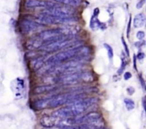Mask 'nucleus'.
Listing matches in <instances>:
<instances>
[{"label":"nucleus","instance_id":"obj_5","mask_svg":"<svg viewBox=\"0 0 146 129\" xmlns=\"http://www.w3.org/2000/svg\"><path fill=\"white\" fill-rule=\"evenodd\" d=\"M46 13L60 18L73 17L75 14V10L72 7L64 5V4H56L51 8L48 9Z\"/></svg>","mask_w":146,"mask_h":129},{"label":"nucleus","instance_id":"obj_17","mask_svg":"<svg viewBox=\"0 0 146 129\" xmlns=\"http://www.w3.org/2000/svg\"><path fill=\"white\" fill-rule=\"evenodd\" d=\"M55 2L69 6V7H78L81 5L83 0H54Z\"/></svg>","mask_w":146,"mask_h":129},{"label":"nucleus","instance_id":"obj_4","mask_svg":"<svg viewBox=\"0 0 146 129\" xmlns=\"http://www.w3.org/2000/svg\"><path fill=\"white\" fill-rule=\"evenodd\" d=\"M76 42L73 40L72 37H68V38L61 39L57 40L54 42L50 43V44L43 45L39 49L47 53L56 52V51H60V50L64 49L71 48V46L75 47L76 46Z\"/></svg>","mask_w":146,"mask_h":129},{"label":"nucleus","instance_id":"obj_6","mask_svg":"<svg viewBox=\"0 0 146 129\" xmlns=\"http://www.w3.org/2000/svg\"><path fill=\"white\" fill-rule=\"evenodd\" d=\"M37 38L41 41L43 46L54 42L57 40L61 39L68 38V37L63 36L59 29H48L41 31V33H39Z\"/></svg>","mask_w":146,"mask_h":129},{"label":"nucleus","instance_id":"obj_19","mask_svg":"<svg viewBox=\"0 0 146 129\" xmlns=\"http://www.w3.org/2000/svg\"><path fill=\"white\" fill-rule=\"evenodd\" d=\"M124 104H125V107H126L128 111H131V110L135 108V102L131 98H125L124 99Z\"/></svg>","mask_w":146,"mask_h":129},{"label":"nucleus","instance_id":"obj_7","mask_svg":"<svg viewBox=\"0 0 146 129\" xmlns=\"http://www.w3.org/2000/svg\"><path fill=\"white\" fill-rule=\"evenodd\" d=\"M101 118V114L98 112H90L84 116H76L74 118H68V124L70 125H78L96 121Z\"/></svg>","mask_w":146,"mask_h":129},{"label":"nucleus","instance_id":"obj_21","mask_svg":"<svg viewBox=\"0 0 146 129\" xmlns=\"http://www.w3.org/2000/svg\"><path fill=\"white\" fill-rule=\"evenodd\" d=\"M126 64H127L126 59L125 58V57H124V58H123V57H122V59H121V67H120V68H119V71H118V74H119V75H121V74L123 73V70L125 69Z\"/></svg>","mask_w":146,"mask_h":129},{"label":"nucleus","instance_id":"obj_29","mask_svg":"<svg viewBox=\"0 0 146 129\" xmlns=\"http://www.w3.org/2000/svg\"><path fill=\"white\" fill-rule=\"evenodd\" d=\"M43 129H62L61 128V125H57L55 126L52 127H48V128H44Z\"/></svg>","mask_w":146,"mask_h":129},{"label":"nucleus","instance_id":"obj_30","mask_svg":"<svg viewBox=\"0 0 146 129\" xmlns=\"http://www.w3.org/2000/svg\"><path fill=\"white\" fill-rule=\"evenodd\" d=\"M133 64H134V68H135V70H137V66H136V57H135V55L133 56Z\"/></svg>","mask_w":146,"mask_h":129},{"label":"nucleus","instance_id":"obj_27","mask_svg":"<svg viewBox=\"0 0 146 129\" xmlns=\"http://www.w3.org/2000/svg\"><path fill=\"white\" fill-rule=\"evenodd\" d=\"M131 17H130L129 21H128V27H127V37H128V38L129 37V33H130V31H131Z\"/></svg>","mask_w":146,"mask_h":129},{"label":"nucleus","instance_id":"obj_9","mask_svg":"<svg viewBox=\"0 0 146 129\" xmlns=\"http://www.w3.org/2000/svg\"><path fill=\"white\" fill-rule=\"evenodd\" d=\"M42 28V25L34 20L29 19H24L20 21V29L24 34L34 32Z\"/></svg>","mask_w":146,"mask_h":129},{"label":"nucleus","instance_id":"obj_16","mask_svg":"<svg viewBox=\"0 0 146 129\" xmlns=\"http://www.w3.org/2000/svg\"><path fill=\"white\" fill-rule=\"evenodd\" d=\"M42 57H38V58H33L30 62V67L31 69L34 70H38L42 66L44 65V61L42 59Z\"/></svg>","mask_w":146,"mask_h":129},{"label":"nucleus","instance_id":"obj_23","mask_svg":"<svg viewBox=\"0 0 146 129\" xmlns=\"http://www.w3.org/2000/svg\"><path fill=\"white\" fill-rule=\"evenodd\" d=\"M121 40H122V43H123V45L124 46V49H125V53H126V54L128 56H129V54H130V51L129 49H128V45H127L126 42H125V39H124L123 37H122L121 38Z\"/></svg>","mask_w":146,"mask_h":129},{"label":"nucleus","instance_id":"obj_14","mask_svg":"<svg viewBox=\"0 0 146 129\" xmlns=\"http://www.w3.org/2000/svg\"><path fill=\"white\" fill-rule=\"evenodd\" d=\"M145 16L143 13H139L133 19V26L135 28H141L145 25Z\"/></svg>","mask_w":146,"mask_h":129},{"label":"nucleus","instance_id":"obj_28","mask_svg":"<svg viewBox=\"0 0 146 129\" xmlns=\"http://www.w3.org/2000/svg\"><path fill=\"white\" fill-rule=\"evenodd\" d=\"M127 92H128V94H129V95H133V93L135 92V89H134L132 86H129L127 88Z\"/></svg>","mask_w":146,"mask_h":129},{"label":"nucleus","instance_id":"obj_31","mask_svg":"<svg viewBox=\"0 0 146 129\" xmlns=\"http://www.w3.org/2000/svg\"><path fill=\"white\" fill-rule=\"evenodd\" d=\"M140 80H141V82H142L143 84V88H145V81H144L143 78H142V76H140Z\"/></svg>","mask_w":146,"mask_h":129},{"label":"nucleus","instance_id":"obj_24","mask_svg":"<svg viewBox=\"0 0 146 129\" xmlns=\"http://www.w3.org/2000/svg\"><path fill=\"white\" fill-rule=\"evenodd\" d=\"M145 4V0H140L138 2V4H136V8L140 9L142 8L144 6V4Z\"/></svg>","mask_w":146,"mask_h":129},{"label":"nucleus","instance_id":"obj_13","mask_svg":"<svg viewBox=\"0 0 146 129\" xmlns=\"http://www.w3.org/2000/svg\"><path fill=\"white\" fill-rule=\"evenodd\" d=\"M56 88L57 87L51 85L40 86L36 87L34 89V91H33V92H34V94H46V93L53 92V91L56 89Z\"/></svg>","mask_w":146,"mask_h":129},{"label":"nucleus","instance_id":"obj_25","mask_svg":"<svg viewBox=\"0 0 146 129\" xmlns=\"http://www.w3.org/2000/svg\"><path fill=\"white\" fill-rule=\"evenodd\" d=\"M145 53H143V51H140V52L138 54V55H137L136 59H138V60L141 61V60H143L144 59H145Z\"/></svg>","mask_w":146,"mask_h":129},{"label":"nucleus","instance_id":"obj_1","mask_svg":"<svg viewBox=\"0 0 146 129\" xmlns=\"http://www.w3.org/2000/svg\"><path fill=\"white\" fill-rule=\"evenodd\" d=\"M98 101L96 98H83L71 103L66 107L56 110L52 114L54 116L60 119L68 118L82 114Z\"/></svg>","mask_w":146,"mask_h":129},{"label":"nucleus","instance_id":"obj_22","mask_svg":"<svg viewBox=\"0 0 146 129\" xmlns=\"http://www.w3.org/2000/svg\"><path fill=\"white\" fill-rule=\"evenodd\" d=\"M145 34L144 31H139L137 32L136 34V37L138 39H139L140 41H141V40L143 39L144 38H145Z\"/></svg>","mask_w":146,"mask_h":129},{"label":"nucleus","instance_id":"obj_3","mask_svg":"<svg viewBox=\"0 0 146 129\" xmlns=\"http://www.w3.org/2000/svg\"><path fill=\"white\" fill-rule=\"evenodd\" d=\"M84 94L82 93L78 92H71L66 93V94H61L58 95L54 96L50 98L49 103H48V108H58L65 104H71L77 100L81 99L84 98Z\"/></svg>","mask_w":146,"mask_h":129},{"label":"nucleus","instance_id":"obj_12","mask_svg":"<svg viewBox=\"0 0 146 129\" xmlns=\"http://www.w3.org/2000/svg\"><path fill=\"white\" fill-rule=\"evenodd\" d=\"M99 13V10L98 9H96L94 10V15L93 17H91V21H90V27L93 30H96L100 28H102V26L104 24L101 22V21L98 20V14Z\"/></svg>","mask_w":146,"mask_h":129},{"label":"nucleus","instance_id":"obj_20","mask_svg":"<svg viewBox=\"0 0 146 129\" xmlns=\"http://www.w3.org/2000/svg\"><path fill=\"white\" fill-rule=\"evenodd\" d=\"M104 47H105L106 49L108 51V58H109L110 60H111L113 58V49L112 47L108 44H104Z\"/></svg>","mask_w":146,"mask_h":129},{"label":"nucleus","instance_id":"obj_2","mask_svg":"<svg viewBox=\"0 0 146 129\" xmlns=\"http://www.w3.org/2000/svg\"><path fill=\"white\" fill-rule=\"evenodd\" d=\"M90 49L88 47L84 46H75L68 48L64 51H61L55 55L48 58L46 61L47 65L54 66L63 64L72 59L78 57V59H84L89 54Z\"/></svg>","mask_w":146,"mask_h":129},{"label":"nucleus","instance_id":"obj_26","mask_svg":"<svg viewBox=\"0 0 146 129\" xmlns=\"http://www.w3.org/2000/svg\"><path fill=\"white\" fill-rule=\"evenodd\" d=\"M132 77V74H131V72H129V71H127V72H125V74H123V78L125 80H129L130 78Z\"/></svg>","mask_w":146,"mask_h":129},{"label":"nucleus","instance_id":"obj_18","mask_svg":"<svg viewBox=\"0 0 146 129\" xmlns=\"http://www.w3.org/2000/svg\"><path fill=\"white\" fill-rule=\"evenodd\" d=\"M95 80V76L90 71H84L81 72V81L86 83L93 82Z\"/></svg>","mask_w":146,"mask_h":129},{"label":"nucleus","instance_id":"obj_10","mask_svg":"<svg viewBox=\"0 0 146 129\" xmlns=\"http://www.w3.org/2000/svg\"><path fill=\"white\" fill-rule=\"evenodd\" d=\"M55 3L44 0H27L26 1V7L27 8H46L49 9L52 7Z\"/></svg>","mask_w":146,"mask_h":129},{"label":"nucleus","instance_id":"obj_11","mask_svg":"<svg viewBox=\"0 0 146 129\" xmlns=\"http://www.w3.org/2000/svg\"><path fill=\"white\" fill-rule=\"evenodd\" d=\"M60 118H56L53 115H46L44 116L42 118L40 119V124L44 128H48V127L55 126L59 125Z\"/></svg>","mask_w":146,"mask_h":129},{"label":"nucleus","instance_id":"obj_15","mask_svg":"<svg viewBox=\"0 0 146 129\" xmlns=\"http://www.w3.org/2000/svg\"><path fill=\"white\" fill-rule=\"evenodd\" d=\"M50 98H42V99H39L38 100V101H36L34 103V107L37 110H41L44 109V108H48Z\"/></svg>","mask_w":146,"mask_h":129},{"label":"nucleus","instance_id":"obj_8","mask_svg":"<svg viewBox=\"0 0 146 129\" xmlns=\"http://www.w3.org/2000/svg\"><path fill=\"white\" fill-rule=\"evenodd\" d=\"M56 81L63 85H73L78 84L81 81V72H76L73 74H67L59 75L56 78Z\"/></svg>","mask_w":146,"mask_h":129}]
</instances>
